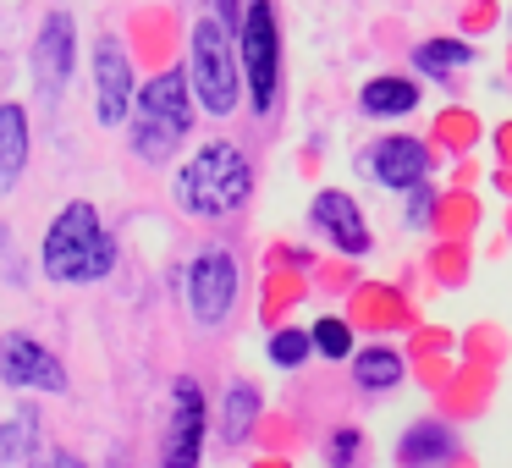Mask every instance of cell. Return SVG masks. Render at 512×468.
Listing matches in <instances>:
<instances>
[{
  "label": "cell",
  "instance_id": "cell-1",
  "mask_svg": "<svg viewBox=\"0 0 512 468\" xmlns=\"http://www.w3.org/2000/svg\"><path fill=\"white\" fill-rule=\"evenodd\" d=\"M39 270L56 287H89V281H105L116 270V237L105 232L100 210L89 199L61 204V215L39 243Z\"/></svg>",
  "mask_w": 512,
  "mask_h": 468
},
{
  "label": "cell",
  "instance_id": "cell-2",
  "mask_svg": "<svg viewBox=\"0 0 512 468\" xmlns=\"http://www.w3.org/2000/svg\"><path fill=\"white\" fill-rule=\"evenodd\" d=\"M171 193H177V204L188 215H199V221H221V215H232V210L248 204V193H254V171H248L243 149L226 144V138H215V144H204L199 155L177 171Z\"/></svg>",
  "mask_w": 512,
  "mask_h": 468
},
{
  "label": "cell",
  "instance_id": "cell-3",
  "mask_svg": "<svg viewBox=\"0 0 512 468\" xmlns=\"http://www.w3.org/2000/svg\"><path fill=\"white\" fill-rule=\"evenodd\" d=\"M188 133H193V83H188V72H160L155 83H144V89H138V100H133V133H127V144H133L138 160L166 166Z\"/></svg>",
  "mask_w": 512,
  "mask_h": 468
},
{
  "label": "cell",
  "instance_id": "cell-4",
  "mask_svg": "<svg viewBox=\"0 0 512 468\" xmlns=\"http://www.w3.org/2000/svg\"><path fill=\"white\" fill-rule=\"evenodd\" d=\"M188 83H193V105L210 116H232L237 100H243V61H237V45L221 17H199L193 23Z\"/></svg>",
  "mask_w": 512,
  "mask_h": 468
},
{
  "label": "cell",
  "instance_id": "cell-5",
  "mask_svg": "<svg viewBox=\"0 0 512 468\" xmlns=\"http://www.w3.org/2000/svg\"><path fill=\"white\" fill-rule=\"evenodd\" d=\"M237 61H243L248 105L265 116L270 105H276V89H281V34H276V6H270V0H248L243 6Z\"/></svg>",
  "mask_w": 512,
  "mask_h": 468
},
{
  "label": "cell",
  "instance_id": "cell-6",
  "mask_svg": "<svg viewBox=\"0 0 512 468\" xmlns=\"http://www.w3.org/2000/svg\"><path fill=\"white\" fill-rule=\"evenodd\" d=\"M237 287H243V270L226 248H204L193 254L188 276H182V292H188V309L199 325H221L237 303Z\"/></svg>",
  "mask_w": 512,
  "mask_h": 468
},
{
  "label": "cell",
  "instance_id": "cell-7",
  "mask_svg": "<svg viewBox=\"0 0 512 468\" xmlns=\"http://www.w3.org/2000/svg\"><path fill=\"white\" fill-rule=\"evenodd\" d=\"M0 380L12 391H45V397H67V369L39 336L6 331L0 336Z\"/></svg>",
  "mask_w": 512,
  "mask_h": 468
},
{
  "label": "cell",
  "instance_id": "cell-8",
  "mask_svg": "<svg viewBox=\"0 0 512 468\" xmlns=\"http://www.w3.org/2000/svg\"><path fill=\"white\" fill-rule=\"evenodd\" d=\"M94 111H100L105 127L133 122V100H138V78H133V56L122 50V39L105 34L94 45Z\"/></svg>",
  "mask_w": 512,
  "mask_h": 468
},
{
  "label": "cell",
  "instance_id": "cell-9",
  "mask_svg": "<svg viewBox=\"0 0 512 468\" xmlns=\"http://www.w3.org/2000/svg\"><path fill=\"white\" fill-rule=\"evenodd\" d=\"M204 452V391L193 375H177L171 386V430H166V452L160 468H199Z\"/></svg>",
  "mask_w": 512,
  "mask_h": 468
},
{
  "label": "cell",
  "instance_id": "cell-10",
  "mask_svg": "<svg viewBox=\"0 0 512 468\" xmlns=\"http://www.w3.org/2000/svg\"><path fill=\"white\" fill-rule=\"evenodd\" d=\"M34 67H39V83L50 94L67 89L72 67H78V23H72V12H45L39 45H34Z\"/></svg>",
  "mask_w": 512,
  "mask_h": 468
},
{
  "label": "cell",
  "instance_id": "cell-11",
  "mask_svg": "<svg viewBox=\"0 0 512 468\" xmlns=\"http://www.w3.org/2000/svg\"><path fill=\"white\" fill-rule=\"evenodd\" d=\"M309 221H314V232H325L331 248H342V254H369V243H375L369 226H364V210H358L353 193H342V188H325L320 199H314Z\"/></svg>",
  "mask_w": 512,
  "mask_h": 468
},
{
  "label": "cell",
  "instance_id": "cell-12",
  "mask_svg": "<svg viewBox=\"0 0 512 468\" xmlns=\"http://www.w3.org/2000/svg\"><path fill=\"white\" fill-rule=\"evenodd\" d=\"M424 166H430V155H424V144L408 138V133H391V138H380V144L369 149V171H375L386 188H419Z\"/></svg>",
  "mask_w": 512,
  "mask_h": 468
},
{
  "label": "cell",
  "instance_id": "cell-13",
  "mask_svg": "<svg viewBox=\"0 0 512 468\" xmlns=\"http://www.w3.org/2000/svg\"><path fill=\"white\" fill-rule=\"evenodd\" d=\"M28 111L17 100H0V193H12L28 171Z\"/></svg>",
  "mask_w": 512,
  "mask_h": 468
},
{
  "label": "cell",
  "instance_id": "cell-14",
  "mask_svg": "<svg viewBox=\"0 0 512 468\" xmlns=\"http://www.w3.org/2000/svg\"><path fill=\"white\" fill-rule=\"evenodd\" d=\"M358 105H364V116H408V111H419V83H408V78H369L364 94H358Z\"/></svg>",
  "mask_w": 512,
  "mask_h": 468
},
{
  "label": "cell",
  "instance_id": "cell-15",
  "mask_svg": "<svg viewBox=\"0 0 512 468\" xmlns=\"http://www.w3.org/2000/svg\"><path fill=\"white\" fill-rule=\"evenodd\" d=\"M39 452V408H17V419L0 424V463H23V457Z\"/></svg>",
  "mask_w": 512,
  "mask_h": 468
},
{
  "label": "cell",
  "instance_id": "cell-16",
  "mask_svg": "<svg viewBox=\"0 0 512 468\" xmlns=\"http://www.w3.org/2000/svg\"><path fill=\"white\" fill-rule=\"evenodd\" d=\"M353 380L364 391H391L402 380V358L391 347H364V353H353Z\"/></svg>",
  "mask_w": 512,
  "mask_h": 468
},
{
  "label": "cell",
  "instance_id": "cell-17",
  "mask_svg": "<svg viewBox=\"0 0 512 468\" xmlns=\"http://www.w3.org/2000/svg\"><path fill=\"white\" fill-rule=\"evenodd\" d=\"M446 452H452V435H446L441 430V424H413V430L408 435H402V463H435V457H446Z\"/></svg>",
  "mask_w": 512,
  "mask_h": 468
},
{
  "label": "cell",
  "instance_id": "cell-18",
  "mask_svg": "<svg viewBox=\"0 0 512 468\" xmlns=\"http://www.w3.org/2000/svg\"><path fill=\"white\" fill-rule=\"evenodd\" d=\"M254 419H259V391L248 386V380H237V386L226 391V424H221V435H226V441H243Z\"/></svg>",
  "mask_w": 512,
  "mask_h": 468
},
{
  "label": "cell",
  "instance_id": "cell-19",
  "mask_svg": "<svg viewBox=\"0 0 512 468\" xmlns=\"http://www.w3.org/2000/svg\"><path fill=\"white\" fill-rule=\"evenodd\" d=\"M309 342L320 358H353V331H347V320H336V314H325V320L309 325Z\"/></svg>",
  "mask_w": 512,
  "mask_h": 468
},
{
  "label": "cell",
  "instance_id": "cell-20",
  "mask_svg": "<svg viewBox=\"0 0 512 468\" xmlns=\"http://www.w3.org/2000/svg\"><path fill=\"white\" fill-rule=\"evenodd\" d=\"M419 72H446V67H468L474 61V50L457 45V39H430V45H419Z\"/></svg>",
  "mask_w": 512,
  "mask_h": 468
},
{
  "label": "cell",
  "instance_id": "cell-21",
  "mask_svg": "<svg viewBox=\"0 0 512 468\" xmlns=\"http://www.w3.org/2000/svg\"><path fill=\"white\" fill-rule=\"evenodd\" d=\"M309 353H314V342H309V331H298V325H287V331L270 336V364L276 369H298Z\"/></svg>",
  "mask_w": 512,
  "mask_h": 468
},
{
  "label": "cell",
  "instance_id": "cell-22",
  "mask_svg": "<svg viewBox=\"0 0 512 468\" xmlns=\"http://www.w3.org/2000/svg\"><path fill=\"white\" fill-rule=\"evenodd\" d=\"M358 441H364L358 430H336V435H331V446H325V463H331V468H353Z\"/></svg>",
  "mask_w": 512,
  "mask_h": 468
},
{
  "label": "cell",
  "instance_id": "cell-23",
  "mask_svg": "<svg viewBox=\"0 0 512 468\" xmlns=\"http://www.w3.org/2000/svg\"><path fill=\"white\" fill-rule=\"evenodd\" d=\"M430 210H435V188H424V182H419V188H408V221L419 226Z\"/></svg>",
  "mask_w": 512,
  "mask_h": 468
},
{
  "label": "cell",
  "instance_id": "cell-24",
  "mask_svg": "<svg viewBox=\"0 0 512 468\" xmlns=\"http://www.w3.org/2000/svg\"><path fill=\"white\" fill-rule=\"evenodd\" d=\"M34 468H50V463H34Z\"/></svg>",
  "mask_w": 512,
  "mask_h": 468
}]
</instances>
